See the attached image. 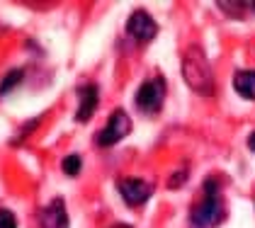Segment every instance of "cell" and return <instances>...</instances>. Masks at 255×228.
<instances>
[{"mask_svg":"<svg viewBox=\"0 0 255 228\" xmlns=\"http://www.w3.org/2000/svg\"><path fill=\"white\" fill-rule=\"evenodd\" d=\"M226 216V207H224V197L221 190L214 180L204 182L202 190V199L192 204L190 209V226L192 228H216Z\"/></svg>","mask_w":255,"mask_h":228,"instance_id":"1","label":"cell"},{"mask_svg":"<svg viewBox=\"0 0 255 228\" xmlns=\"http://www.w3.org/2000/svg\"><path fill=\"white\" fill-rule=\"evenodd\" d=\"M182 78L185 83L195 90L197 95H214L216 83H214V71H212V63L207 61V56L199 51V49H190L185 56H182Z\"/></svg>","mask_w":255,"mask_h":228,"instance_id":"2","label":"cell"},{"mask_svg":"<svg viewBox=\"0 0 255 228\" xmlns=\"http://www.w3.org/2000/svg\"><path fill=\"white\" fill-rule=\"evenodd\" d=\"M163 100H165V78L156 76V78H148L138 85L136 95H134V102L141 112L146 114H156L160 112L163 107Z\"/></svg>","mask_w":255,"mask_h":228,"instance_id":"3","label":"cell"},{"mask_svg":"<svg viewBox=\"0 0 255 228\" xmlns=\"http://www.w3.org/2000/svg\"><path fill=\"white\" fill-rule=\"evenodd\" d=\"M129 133H131V119H129V114L124 112V110H115V112L110 114L105 129L95 136V143L102 146V148H107V146L119 143L122 138H127Z\"/></svg>","mask_w":255,"mask_h":228,"instance_id":"4","label":"cell"},{"mask_svg":"<svg viewBox=\"0 0 255 228\" xmlns=\"http://www.w3.org/2000/svg\"><path fill=\"white\" fill-rule=\"evenodd\" d=\"M117 190L129 207H141L143 202L151 199L153 185L146 182V180H141V177H122L117 182Z\"/></svg>","mask_w":255,"mask_h":228,"instance_id":"5","label":"cell"},{"mask_svg":"<svg viewBox=\"0 0 255 228\" xmlns=\"http://www.w3.org/2000/svg\"><path fill=\"white\" fill-rule=\"evenodd\" d=\"M127 32L136 41H151L158 34V24L146 10H136L131 17L127 19Z\"/></svg>","mask_w":255,"mask_h":228,"instance_id":"6","label":"cell"},{"mask_svg":"<svg viewBox=\"0 0 255 228\" xmlns=\"http://www.w3.org/2000/svg\"><path fill=\"white\" fill-rule=\"evenodd\" d=\"M39 224L41 228H68V211L63 199H54L51 204L39 209Z\"/></svg>","mask_w":255,"mask_h":228,"instance_id":"7","label":"cell"},{"mask_svg":"<svg viewBox=\"0 0 255 228\" xmlns=\"http://www.w3.org/2000/svg\"><path fill=\"white\" fill-rule=\"evenodd\" d=\"M78 97H80V105H78V112H76V121H90V116L98 110L100 90L95 85H85V88L78 90Z\"/></svg>","mask_w":255,"mask_h":228,"instance_id":"8","label":"cell"},{"mask_svg":"<svg viewBox=\"0 0 255 228\" xmlns=\"http://www.w3.org/2000/svg\"><path fill=\"white\" fill-rule=\"evenodd\" d=\"M234 88L236 93L246 100H255V71L253 68H246V71H238L234 76Z\"/></svg>","mask_w":255,"mask_h":228,"instance_id":"9","label":"cell"},{"mask_svg":"<svg viewBox=\"0 0 255 228\" xmlns=\"http://www.w3.org/2000/svg\"><path fill=\"white\" fill-rule=\"evenodd\" d=\"M22 80H24V71L22 68H15V71H10L7 76L0 80V97H5V95H10L17 85H20Z\"/></svg>","mask_w":255,"mask_h":228,"instance_id":"10","label":"cell"},{"mask_svg":"<svg viewBox=\"0 0 255 228\" xmlns=\"http://www.w3.org/2000/svg\"><path fill=\"white\" fill-rule=\"evenodd\" d=\"M61 168H63V172L68 175V177H76V175H80V170H83V158L80 155H66L63 158V163H61Z\"/></svg>","mask_w":255,"mask_h":228,"instance_id":"11","label":"cell"},{"mask_svg":"<svg viewBox=\"0 0 255 228\" xmlns=\"http://www.w3.org/2000/svg\"><path fill=\"white\" fill-rule=\"evenodd\" d=\"M0 228H17V219L10 209H0Z\"/></svg>","mask_w":255,"mask_h":228,"instance_id":"12","label":"cell"},{"mask_svg":"<svg viewBox=\"0 0 255 228\" xmlns=\"http://www.w3.org/2000/svg\"><path fill=\"white\" fill-rule=\"evenodd\" d=\"M219 7H221V10H243V7H246V5H243V2H224V0H221V2H219ZM231 15H236V12H231Z\"/></svg>","mask_w":255,"mask_h":228,"instance_id":"13","label":"cell"},{"mask_svg":"<svg viewBox=\"0 0 255 228\" xmlns=\"http://www.w3.org/2000/svg\"><path fill=\"white\" fill-rule=\"evenodd\" d=\"M248 148H251V151L255 153V131L251 133V136H248Z\"/></svg>","mask_w":255,"mask_h":228,"instance_id":"14","label":"cell"},{"mask_svg":"<svg viewBox=\"0 0 255 228\" xmlns=\"http://www.w3.org/2000/svg\"><path fill=\"white\" fill-rule=\"evenodd\" d=\"M110 228H134V226H129V224H112Z\"/></svg>","mask_w":255,"mask_h":228,"instance_id":"15","label":"cell"},{"mask_svg":"<svg viewBox=\"0 0 255 228\" xmlns=\"http://www.w3.org/2000/svg\"><path fill=\"white\" fill-rule=\"evenodd\" d=\"M251 7H253V10H255V2H253V5H251Z\"/></svg>","mask_w":255,"mask_h":228,"instance_id":"16","label":"cell"}]
</instances>
